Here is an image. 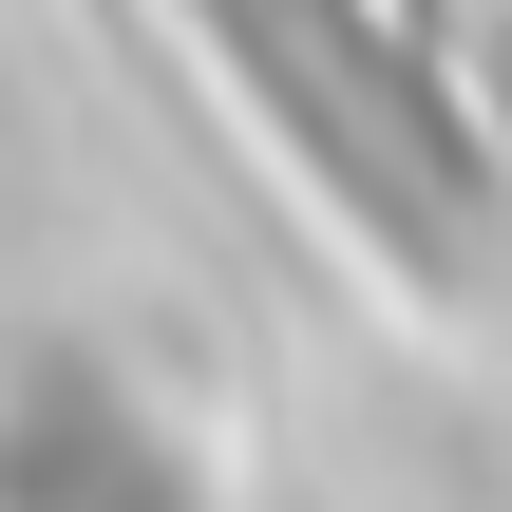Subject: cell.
<instances>
[{
    "mask_svg": "<svg viewBox=\"0 0 512 512\" xmlns=\"http://www.w3.org/2000/svg\"><path fill=\"white\" fill-rule=\"evenodd\" d=\"M171 19H190L209 76L323 171V209H342L361 247L475 266V228H494V133H475V95L437 76V38H418L399 0H171Z\"/></svg>",
    "mask_w": 512,
    "mask_h": 512,
    "instance_id": "obj_1",
    "label": "cell"
}]
</instances>
